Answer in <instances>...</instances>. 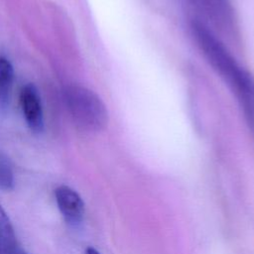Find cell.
I'll return each instance as SVG.
<instances>
[{"label": "cell", "mask_w": 254, "mask_h": 254, "mask_svg": "<svg viewBox=\"0 0 254 254\" xmlns=\"http://www.w3.org/2000/svg\"><path fill=\"white\" fill-rule=\"evenodd\" d=\"M17 254H25V253H17Z\"/></svg>", "instance_id": "obj_10"}, {"label": "cell", "mask_w": 254, "mask_h": 254, "mask_svg": "<svg viewBox=\"0 0 254 254\" xmlns=\"http://www.w3.org/2000/svg\"><path fill=\"white\" fill-rule=\"evenodd\" d=\"M14 188V174L9 161L0 155V189L10 190Z\"/></svg>", "instance_id": "obj_8"}, {"label": "cell", "mask_w": 254, "mask_h": 254, "mask_svg": "<svg viewBox=\"0 0 254 254\" xmlns=\"http://www.w3.org/2000/svg\"><path fill=\"white\" fill-rule=\"evenodd\" d=\"M55 196L64 218L70 224H78L84 215V202L81 196L67 186L58 187Z\"/></svg>", "instance_id": "obj_5"}, {"label": "cell", "mask_w": 254, "mask_h": 254, "mask_svg": "<svg viewBox=\"0 0 254 254\" xmlns=\"http://www.w3.org/2000/svg\"><path fill=\"white\" fill-rule=\"evenodd\" d=\"M0 254H17V239L10 218L0 204Z\"/></svg>", "instance_id": "obj_6"}, {"label": "cell", "mask_w": 254, "mask_h": 254, "mask_svg": "<svg viewBox=\"0 0 254 254\" xmlns=\"http://www.w3.org/2000/svg\"><path fill=\"white\" fill-rule=\"evenodd\" d=\"M84 254H100L94 247H87L86 249H85V252H84Z\"/></svg>", "instance_id": "obj_9"}, {"label": "cell", "mask_w": 254, "mask_h": 254, "mask_svg": "<svg viewBox=\"0 0 254 254\" xmlns=\"http://www.w3.org/2000/svg\"><path fill=\"white\" fill-rule=\"evenodd\" d=\"M14 79V69L11 63L0 57V107H6L10 97Z\"/></svg>", "instance_id": "obj_7"}, {"label": "cell", "mask_w": 254, "mask_h": 254, "mask_svg": "<svg viewBox=\"0 0 254 254\" xmlns=\"http://www.w3.org/2000/svg\"><path fill=\"white\" fill-rule=\"evenodd\" d=\"M20 102L29 128L35 133L42 132L44 129L43 106L39 91L34 84L28 83L23 86L20 93Z\"/></svg>", "instance_id": "obj_4"}, {"label": "cell", "mask_w": 254, "mask_h": 254, "mask_svg": "<svg viewBox=\"0 0 254 254\" xmlns=\"http://www.w3.org/2000/svg\"><path fill=\"white\" fill-rule=\"evenodd\" d=\"M190 30L203 57L212 68L235 90L248 116L251 120H254V82L249 74L239 65L206 23L197 19L192 20Z\"/></svg>", "instance_id": "obj_1"}, {"label": "cell", "mask_w": 254, "mask_h": 254, "mask_svg": "<svg viewBox=\"0 0 254 254\" xmlns=\"http://www.w3.org/2000/svg\"><path fill=\"white\" fill-rule=\"evenodd\" d=\"M204 18L222 31L234 28V13L230 0H189Z\"/></svg>", "instance_id": "obj_3"}, {"label": "cell", "mask_w": 254, "mask_h": 254, "mask_svg": "<svg viewBox=\"0 0 254 254\" xmlns=\"http://www.w3.org/2000/svg\"><path fill=\"white\" fill-rule=\"evenodd\" d=\"M64 102L72 121L81 130L97 132L107 125V108L102 99L88 87L68 85L64 89Z\"/></svg>", "instance_id": "obj_2"}]
</instances>
